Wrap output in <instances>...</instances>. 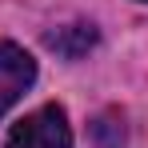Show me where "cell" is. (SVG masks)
Masks as SVG:
<instances>
[{"label":"cell","instance_id":"6da1fadb","mask_svg":"<svg viewBox=\"0 0 148 148\" xmlns=\"http://www.w3.org/2000/svg\"><path fill=\"white\" fill-rule=\"evenodd\" d=\"M4 148H72L68 112L60 104H44V108L28 112L24 120L8 132V144Z\"/></svg>","mask_w":148,"mask_h":148},{"label":"cell","instance_id":"3957f363","mask_svg":"<svg viewBox=\"0 0 148 148\" xmlns=\"http://www.w3.org/2000/svg\"><path fill=\"white\" fill-rule=\"evenodd\" d=\"M48 44L56 52H64V56H80L84 48L96 44V32H92V24H72L64 32H56V36H48Z\"/></svg>","mask_w":148,"mask_h":148},{"label":"cell","instance_id":"7a4b0ae2","mask_svg":"<svg viewBox=\"0 0 148 148\" xmlns=\"http://www.w3.org/2000/svg\"><path fill=\"white\" fill-rule=\"evenodd\" d=\"M36 80V60L20 44H0V116L24 96Z\"/></svg>","mask_w":148,"mask_h":148}]
</instances>
